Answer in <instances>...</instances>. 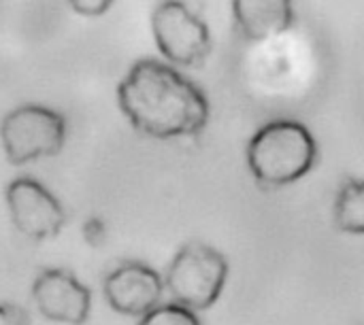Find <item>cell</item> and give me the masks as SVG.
Returning <instances> with one entry per match:
<instances>
[{
    "instance_id": "cell-2",
    "label": "cell",
    "mask_w": 364,
    "mask_h": 325,
    "mask_svg": "<svg viewBox=\"0 0 364 325\" xmlns=\"http://www.w3.org/2000/svg\"><path fill=\"white\" fill-rule=\"evenodd\" d=\"M254 179L264 187H286L309 175L318 162V143L307 126L277 119L262 126L245 149Z\"/></svg>"
},
{
    "instance_id": "cell-4",
    "label": "cell",
    "mask_w": 364,
    "mask_h": 325,
    "mask_svg": "<svg viewBox=\"0 0 364 325\" xmlns=\"http://www.w3.org/2000/svg\"><path fill=\"white\" fill-rule=\"evenodd\" d=\"M68 123L62 113L43 104H21L0 121V143L13 166H23L62 151Z\"/></svg>"
},
{
    "instance_id": "cell-3",
    "label": "cell",
    "mask_w": 364,
    "mask_h": 325,
    "mask_svg": "<svg viewBox=\"0 0 364 325\" xmlns=\"http://www.w3.org/2000/svg\"><path fill=\"white\" fill-rule=\"evenodd\" d=\"M226 279L228 262L218 249L205 243H188L173 258L164 277V287L175 304L198 313L218 302Z\"/></svg>"
},
{
    "instance_id": "cell-9",
    "label": "cell",
    "mask_w": 364,
    "mask_h": 325,
    "mask_svg": "<svg viewBox=\"0 0 364 325\" xmlns=\"http://www.w3.org/2000/svg\"><path fill=\"white\" fill-rule=\"evenodd\" d=\"M230 6L245 40H269L288 32L296 21L292 0H230Z\"/></svg>"
},
{
    "instance_id": "cell-13",
    "label": "cell",
    "mask_w": 364,
    "mask_h": 325,
    "mask_svg": "<svg viewBox=\"0 0 364 325\" xmlns=\"http://www.w3.org/2000/svg\"><path fill=\"white\" fill-rule=\"evenodd\" d=\"M83 238L90 247H100L107 238V226L98 217H90L83 224Z\"/></svg>"
},
{
    "instance_id": "cell-1",
    "label": "cell",
    "mask_w": 364,
    "mask_h": 325,
    "mask_svg": "<svg viewBox=\"0 0 364 325\" xmlns=\"http://www.w3.org/2000/svg\"><path fill=\"white\" fill-rule=\"evenodd\" d=\"M117 104L130 126L149 138L200 134L211 117L205 92L168 62L136 60L117 85Z\"/></svg>"
},
{
    "instance_id": "cell-6",
    "label": "cell",
    "mask_w": 364,
    "mask_h": 325,
    "mask_svg": "<svg viewBox=\"0 0 364 325\" xmlns=\"http://www.w3.org/2000/svg\"><path fill=\"white\" fill-rule=\"evenodd\" d=\"M4 198L13 226L30 241L55 238L66 226V211L60 200L32 177L13 179Z\"/></svg>"
},
{
    "instance_id": "cell-8",
    "label": "cell",
    "mask_w": 364,
    "mask_h": 325,
    "mask_svg": "<svg viewBox=\"0 0 364 325\" xmlns=\"http://www.w3.org/2000/svg\"><path fill=\"white\" fill-rule=\"evenodd\" d=\"M36 311L53 324L83 325L92 311V292L68 270L45 268L32 283Z\"/></svg>"
},
{
    "instance_id": "cell-7",
    "label": "cell",
    "mask_w": 364,
    "mask_h": 325,
    "mask_svg": "<svg viewBox=\"0 0 364 325\" xmlns=\"http://www.w3.org/2000/svg\"><path fill=\"white\" fill-rule=\"evenodd\" d=\"M164 279L143 262H122L102 281L107 304L128 317H145L162 304Z\"/></svg>"
},
{
    "instance_id": "cell-5",
    "label": "cell",
    "mask_w": 364,
    "mask_h": 325,
    "mask_svg": "<svg viewBox=\"0 0 364 325\" xmlns=\"http://www.w3.org/2000/svg\"><path fill=\"white\" fill-rule=\"evenodd\" d=\"M151 34L171 66L200 68L213 51L207 21L183 0H160L154 6Z\"/></svg>"
},
{
    "instance_id": "cell-10",
    "label": "cell",
    "mask_w": 364,
    "mask_h": 325,
    "mask_svg": "<svg viewBox=\"0 0 364 325\" xmlns=\"http://www.w3.org/2000/svg\"><path fill=\"white\" fill-rule=\"evenodd\" d=\"M337 230L354 236H364V179H348L335 200Z\"/></svg>"
},
{
    "instance_id": "cell-11",
    "label": "cell",
    "mask_w": 364,
    "mask_h": 325,
    "mask_svg": "<svg viewBox=\"0 0 364 325\" xmlns=\"http://www.w3.org/2000/svg\"><path fill=\"white\" fill-rule=\"evenodd\" d=\"M136 325H203L198 315L186 307H179L175 302L171 304H160L151 313L139 319Z\"/></svg>"
},
{
    "instance_id": "cell-12",
    "label": "cell",
    "mask_w": 364,
    "mask_h": 325,
    "mask_svg": "<svg viewBox=\"0 0 364 325\" xmlns=\"http://www.w3.org/2000/svg\"><path fill=\"white\" fill-rule=\"evenodd\" d=\"M66 2L81 17H102L117 0H66Z\"/></svg>"
},
{
    "instance_id": "cell-14",
    "label": "cell",
    "mask_w": 364,
    "mask_h": 325,
    "mask_svg": "<svg viewBox=\"0 0 364 325\" xmlns=\"http://www.w3.org/2000/svg\"><path fill=\"white\" fill-rule=\"evenodd\" d=\"M0 325H30V317L21 307L0 302Z\"/></svg>"
}]
</instances>
